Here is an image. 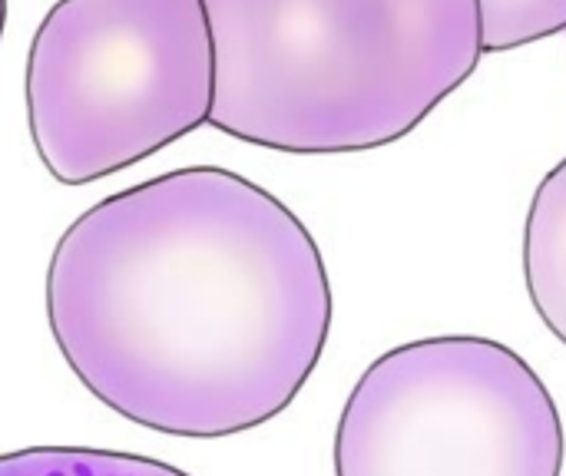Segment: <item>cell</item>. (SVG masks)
I'll use <instances>...</instances> for the list:
<instances>
[{
  "mask_svg": "<svg viewBox=\"0 0 566 476\" xmlns=\"http://www.w3.org/2000/svg\"><path fill=\"white\" fill-rule=\"evenodd\" d=\"M27 126L60 186L129 169L209 123L216 50L202 0H56L23 73Z\"/></svg>",
  "mask_w": 566,
  "mask_h": 476,
  "instance_id": "cell-3",
  "label": "cell"
},
{
  "mask_svg": "<svg viewBox=\"0 0 566 476\" xmlns=\"http://www.w3.org/2000/svg\"><path fill=\"white\" fill-rule=\"evenodd\" d=\"M484 53H504L566 30V0H478Z\"/></svg>",
  "mask_w": 566,
  "mask_h": 476,
  "instance_id": "cell-7",
  "label": "cell"
},
{
  "mask_svg": "<svg viewBox=\"0 0 566 476\" xmlns=\"http://www.w3.org/2000/svg\"><path fill=\"white\" fill-rule=\"evenodd\" d=\"M46 321L113 414L216 441L275 421L332 331L318 242L269 189L189 166L90 205L46 268Z\"/></svg>",
  "mask_w": 566,
  "mask_h": 476,
  "instance_id": "cell-1",
  "label": "cell"
},
{
  "mask_svg": "<svg viewBox=\"0 0 566 476\" xmlns=\"http://www.w3.org/2000/svg\"><path fill=\"white\" fill-rule=\"evenodd\" d=\"M0 476H189L163 461L90 451V447H30L0 454Z\"/></svg>",
  "mask_w": 566,
  "mask_h": 476,
  "instance_id": "cell-6",
  "label": "cell"
},
{
  "mask_svg": "<svg viewBox=\"0 0 566 476\" xmlns=\"http://www.w3.org/2000/svg\"><path fill=\"white\" fill-rule=\"evenodd\" d=\"M524 278L541 321L566 345V159L534 192L524 225Z\"/></svg>",
  "mask_w": 566,
  "mask_h": 476,
  "instance_id": "cell-5",
  "label": "cell"
},
{
  "mask_svg": "<svg viewBox=\"0 0 566 476\" xmlns=\"http://www.w3.org/2000/svg\"><path fill=\"white\" fill-rule=\"evenodd\" d=\"M209 126L292 156L405 139L484 56L478 0H202Z\"/></svg>",
  "mask_w": 566,
  "mask_h": 476,
  "instance_id": "cell-2",
  "label": "cell"
},
{
  "mask_svg": "<svg viewBox=\"0 0 566 476\" xmlns=\"http://www.w3.org/2000/svg\"><path fill=\"white\" fill-rule=\"evenodd\" d=\"M3 27H7V0H0V40H3Z\"/></svg>",
  "mask_w": 566,
  "mask_h": 476,
  "instance_id": "cell-8",
  "label": "cell"
},
{
  "mask_svg": "<svg viewBox=\"0 0 566 476\" xmlns=\"http://www.w3.org/2000/svg\"><path fill=\"white\" fill-rule=\"evenodd\" d=\"M564 421L537 371L474 335L381 355L335 431V476H560Z\"/></svg>",
  "mask_w": 566,
  "mask_h": 476,
  "instance_id": "cell-4",
  "label": "cell"
}]
</instances>
